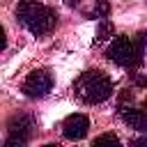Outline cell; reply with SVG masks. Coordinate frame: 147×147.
Listing matches in <instances>:
<instances>
[{
  "mask_svg": "<svg viewBox=\"0 0 147 147\" xmlns=\"http://www.w3.org/2000/svg\"><path fill=\"white\" fill-rule=\"evenodd\" d=\"M138 41H140V46H142V53H145V55H147V30H145V32H140V34H138Z\"/></svg>",
  "mask_w": 147,
  "mask_h": 147,
  "instance_id": "cell-12",
  "label": "cell"
},
{
  "mask_svg": "<svg viewBox=\"0 0 147 147\" xmlns=\"http://www.w3.org/2000/svg\"><path fill=\"white\" fill-rule=\"evenodd\" d=\"M122 117H124V122H126L131 129L147 133V106H145V103H142L140 108H133V106L124 108V110H122Z\"/></svg>",
  "mask_w": 147,
  "mask_h": 147,
  "instance_id": "cell-8",
  "label": "cell"
},
{
  "mask_svg": "<svg viewBox=\"0 0 147 147\" xmlns=\"http://www.w3.org/2000/svg\"><path fill=\"white\" fill-rule=\"evenodd\" d=\"M145 106H147V101H145Z\"/></svg>",
  "mask_w": 147,
  "mask_h": 147,
  "instance_id": "cell-13",
  "label": "cell"
},
{
  "mask_svg": "<svg viewBox=\"0 0 147 147\" xmlns=\"http://www.w3.org/2000/svg\"><path fill=\"white\" fill-rule=\"evenodd\" d=\"M115 28L110 23V18H99V28H96V41H108L113 37Z\"/></svg>",
  "mask_w": 147,
  "mask_h": 147,
  "instance_id": "cell-9",
  "label": "cell"
},
{
  "mask_svg": "<svg viewBox=\"0 0 147 147\" xmlns=\"http://www.w3.org/2000/svg\"><path fill=\"white\" fill-rule=\"evenodd\" d=\"M133 83H136V85H140V87H147V71L133 74Z\"/></svg>",
  "mask_w": 147,
  "mask_h": 147,
  "instance_id": "cell-11",
  "label": "cell"
},
{
  "mask_svg": "<svg viewBox=\"0 0 147 147\" xmlns=\"http://www.w3.org/2000/svg\"><path fill=\"white\" fill-rule=\"evenodd\" d=\"M67 5L87 18H108L110 14V0H67Z\"/></svg>",
  "mask_w": 147,
  "mask_h": 147,
  "instance_id": "cell-6",
  "label": "cell"
},
{
  "mask_svg": "<svg viewBox=\"0 0 147 147\" xmlns=\"http://www.w3.org/2000/svg\"><path fill=\"white\" fill-rule=\"evenodd\" d=\"M51 87H53V76H51L48 69H34V71H30L28 78L23 80V85H21L23 94L30 96V99L46 96L51 92Z\"/></svg>",
  "mask_w": 147,
  "mask_h": 147,
  "instance_id": "cell-5",
  "label": "cell"
},
{
  "mask_svg": "<svg viewBox=\"0 0 147 147\" xmlns=\"http://www.w3.org/2000/svg\"><path fill=\"white\" fill-rule=\"evenodd\" d=\"M32 129H34V119L30 115H16V117H11L9 119V126H7L5 147H23L30 140Z\"/></svg>",
  "mask_w": 147,
  "mask_h": 147,
  "instance_id": "cell-4",
  "label": "cell"
},
{
  "mask_svg": "<svg viewBox=\"0 0 147 147\" xmlns=\"http://www.w3.org/2000/svg\"><path fill=\"white\" fill-rule=\"evenodd\" d=\"M115 90V83L108 74L99 71V69H90V71H83L76 83H74V92L76 96L83 101V103H101L106 99H110Z\"/></svg>",
  "mask_w": 147,
  "mask_h": 147,
  "instance_id": "cell-2",
  "label": "cell"
},
{
  "mask_svg": "<svg viewBox=\"0 0 147 147\" xmlns=\"http://www.w3.org/2000/svg\"><path fill=\"white\" fill-rule=\"evenodd\" d=\"M87 129H90V119L80 113H74L69 117H64L62 122V136L67 140H80L87 136Z\"/></svg>",
  "mask_w": 147,
  "mask_h": 147,
  "instance_id": "cell-7",
  "label": "cell"
},
{
  "mask_svg": "<svg viewBox=\"0 0 147 147\" xmlns=\"http://www.w3.org/2000/svg\"><path fill=\"white\" fill-rule=\"evenodd\" d=\"M16 18L18 23L30 30L34 37H41V34H48L55 30L57 25V14L53 7L39 2V0H21L18 7H16Z\"/></svg>",
  "mask_w": 147,
  "mask_h": 147,
  "instance_id": "cell-1",
  "label": "cell"
},
{
  "mask_svg": "<svg viewBox=\"0 0 147 147\" xmlns=\"http://www.w3.org/2000/svg\"><path fill=\"white\" fill-rule=\"evenodd\" d=\"M94 145H119V138L115 133H103L94 138Z\"/></svg>",
  "mask_w": 147,
  "mask_h": 147,
  "instance_id": "cell-10",
  "label": "cell"
},
{
  "mask_svg": "<svg viewBox=\"0 0 147 147\" xmlns=\"http://www.w3.org/2000/svg\"><path fill=\"white\" fill-rule=\"evenodd\" d=\"M106 57H108L110 62L124 67V69H136V67L142 62L145 53H142V46H140L138 39H129V37L119 34V37H115V39L110 41V46L106 48Z\"/></svg>",
  "mask_w": 147,
  "mask_h": 147,
  "instance_id": "cell-3",
  "label": "cell"
}]
</instances>
